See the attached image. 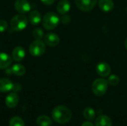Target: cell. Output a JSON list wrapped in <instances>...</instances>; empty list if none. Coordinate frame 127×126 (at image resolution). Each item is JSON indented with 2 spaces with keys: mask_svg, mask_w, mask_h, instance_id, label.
<instances>
[{
  "mask_svg": "<svg viewBox=\"0 0 127 126\" xmlns=\"http://www.w3.org/2000/svg\"><path fill=\"white\" fill-rule=\"evenodd\" d=\"M60 37L54 33H48L44 36V42L50 47H55L60 43Z\"/></svg>",
  "mask_w": 127,
  "mask_h": 126,
  "instance_id": "obj_8",
  "label": "cell"
},
{
  "mask_svg": "<svg viewBox=\"0 0 127 126\" xmlns=\"http://www.w3.org/2000/svg\"><path fill=\"white\" fill-rule=\"evenodd\" d=\"M7 27H8L7 22L4 19H0V33L4 32L5 30H7Z\"/></svg>",
  "mask_w": 127,
  "mask_h": 126,
  "instance_id": "obj_24",
  "label": "cell"
},
{
  "mask_svg": "<svg viewBox=\"0 0 127 126\" xmlns=\"http://www.w3.org/2000/svg\"><path fill=\"white\" fill-rule=\"evenodd\" d=\"M45 43L42 39L33 41L29 46V52L33 56H40L45 52Z\"/></svg>",
  "mask_w": 127,
  "mask_h": 126,
  "instance_id": "obj_5",
  "label": "cell"
},
{
  "mask_svg": "<svg viewBox=\"0 0 127 126\" xmlns=\"http://www.w3.org/2000/svg\"><path fill=\"white\" fill-rule=\"evenodd\" d=\"M107 82H108V84L111 86H116L119 84L120 82V78L117 75H111L109 76L108 79H107Z\"/></svg>",
  "mask_w": 127,
  "mask_h": 126,
  "instance_id": "obj_22",
  "label": "cell"
},
{
  "mask_svg": "<svg viewBox=\"0 0 127 126\" xmlns=\"http://www.w3.org/2000/svg\"><path fill=\"white\" fill-rule=\"evenodd\" d=\"M11 70V73L13 74L16 76H23L25 72H26V69L25 68L24 65H21V64H15L12 66V68H10Z\"/></svg>",
  "mask_w": 127,
  "mask_h": 126,
  "instance_id": "obj_18",
  "label": "cell"
},
{
  "mask_svg": "<svg viewBox=\"0 0 127 126\" xmlns=\"http://www.w3.org/2000/svg\"><path fill=\"white\" fill-rule=\"evenodd\" d=\"M21 90H22V86H21L20 84H19V83H13V88H12V91L13 92L17 93V92H19Z\"/></svg>",
  "mask_w": 127,
  "mask_h": 126,
  "instance_id": "obj_25",
  "label": "cell"
},
{
  "mask_svg": "<svg viewBox=\"0 0 127 126\" xmlns=\"http://www.w3.org/2000/svg\"><path fill=\"white\" fill-rule=\"evenodd\" d=\"M71 8V4L68 0H60L57 5V10L60 14H66Z\"/></svg>",
  "mask_w": 127,
  "mask_h": 126,
  "instance_id": "obj_12",
  "label": "cell"
},
{
  "mask_svg": "<svg viewBox=\"0 0 127 126\" xmlns=\"http://www.w3.org/2000/svg\"><path fill=\"white\" fill-rule=\"evenodd\" d=\"M112 120L106 115H100L95 120V126H112Z\"/></svg>",
  "mask_w": 127,
  "mask_h": 126,
  "instance_id": "obj_17",
  "label": "cell"
},
{
  "mask_svg": "<svg viewBox=\"0 0 127 126\" xmlns=\"http://www.w3.org/2000/svg\"><path fill=\"white\" fill-rule=\"evenodd\" d=\"M61 21L63 24L66 25V24H68L71 21V17L68 15H63V16L61 18Z\"/></svg>",
  "mask_w": 127,
  "mask_h": 126,
  "instance_id": "obj_26",
  "label": "cell"
},
{
  "mask_svg": "<svg viewBox=\"0 0 127 126\" xmlns=\"http://www.w3.org/2000/svg\"><path fill=\"white\" fill-rule=\"evenodd\" d=\"M19 96L16 93L13 92L9 94L5 99V105L7 107L10 108H15L18 102H19Z\"/></svg>",
  "mask_w": 127,
  "mask_h": 126,
  "instance_id": "obj_10",
  "label": "cell"
},
{
  "mask_svg": "<svg viewBox=\"0 0 127 126\" xmlns=\"http://www.w3.org/2000/svg\"><path fill=\"white\" fill-rule=\"evenodd\" d=\"M97 73L102 77H107L111 73V68L106 62H100L96 68Z\"/></svg>",
  "mask_w": 127,
  "mask_h": 126,
  "instance_id": "obj_9",
  "label": "cell"
},
{
  "mask_svg": "<svg viewBox=\"0 0 127 126\" xmlns=\"http://www.w3.org/2000/svg\"><path fill=\"white\" fill-rule=\"evenodd\" d=\"M125 48L127 49V38L126 39V40H125Z\"/></svg>",
  "mask_w": 127,
  "mask_h": 126,
  "instance_id": "obj_29",
  "label": "cell"
},
{
  "mask_svg": "<svg viewBox=\"0 0 127 126\" xmlns=\"http://www.w3.org/2000/svg\"><path fill=\"white\" fill-rule=\"evenodd\" d=\"M108 82L103 78L95 79L92 85V90L95 95L97 97L103 96L108 90Z\"/></svg>",
  "mask_w": 127,
  "mask_h": 126,
  "instance_id": "obj_4",
  "label": "cell"
},
{
  "mask_svg": "<svg viewBox=\"0 0 127 126\" xmlns=\"http://www.w3.org/2000/svg\"><path fill=\"white\" fill-rule=\"evenodd\" d=\"M51 117L56 123L59 124H65L71 120L72 113L67 107L64 105H58L53 109Z\"/></svg>",
  "mask_w": 127,
  "mask_h": 126,
  "instance_id": "obj_1",
  "label": "cell"
},
{
  "mask_svg": "<svg viewBox=\"0 0 127 126\" xmlns=\"http://www.w3.org/2000/svg\"><path fill=\"white\" fill-rule=\"evenodd\" d=\"M14 7L19 13L25 14L31 10V6L28 0H16Z\"/></svg>",
  "mask_w": 127,
  "mask_h": 126,
  "instance_id": "obj_7",
  "label": "cell"
},
{
  "mask_svg": "<svg viewBox=\"0 0 127 126\" xmlns=\"http://www.w3.org/2000/svg\"></svg>",
  "mask_w": 127,
  "mask_h": 126,
  "instance_id": "obj_30",
  "label": "cell"
},
{
  "mask_svg": "<svg viewBox=\"0 0 127 126\" xmlns=\"http://www.w3.org/2000/svg\"><path fill=\"white\" fill-rule=\"evenodd\" d=\"M9 126H25V123L22 118L19 117H13L10 120Z\"/></svg>",
  "mask_w": 127,
  "mask_h": 126,
  "instance_id": "obj_21",
  "label": "cell"
},
{
  "mask_svg": "<svg viewBox=\"0 0 127 126\" xmlns=\"http://www.w3.org/2000/svg\"><path fill=\"white\" fill-rule=\"evenodd\" d=\"M99 7L103 12H110L114 8V2L112 0H99L98 1Z\"/></svg>",
  "mask_w": 127,
  "mask_h": 126,
  "instance_id": "obj_15",
  "label": "cell"
},
{
  "mask_svg": "<svg viewBox=\"0 0 127 126\" xmlns=\"http://www.w3.org/2000/svg\"><path fill=\"white\" fill-rule=\"evenodd\" d=\"M28 18L20 13L14 16L10 20V30L13 31H22L28 25Z\"/></svg>",
  "mask_w": 127,
  "mask_h": 126,
  "instance_id": "obj_3",
  "label": "cell"
},
{
  "mask_svg": "<svg viewBox=\"0 0 127 126\" xmlns=\"http://www.w3.org/2000/svg\"><path fill=\"white\" fill-rule=\"evenodd\" d=\"M44 4H46V5H51L54 3V1L55 0H40Z\"/></svg>",
  "mask_w": 127,
  "mask_h": 126,
  "instance_id": "obj_27",
  "label": "cell"
},
{
  "mask_svg": "<svg viewBox=\"0 0 127 126\" xmlns=\"http://www.w3.org/2000/svg\"><path fill=\"white\" fill-rule=\"evenodd\" d=\"M12 58L6 53L0 52V69H7L11 65Z\"/></svg>",
  "mask_w": 127,
  "mask_h": 126,
  "instance_id": "obj_13",
  "label": "cell"
},
{
  "mask_svg": "<svg viewBox=\"0 0 127 126\" xmlns=\"http://www.w3.org/2000/svg\"><path fill=\"white\" fill-rule=\"evenodd\" d=\"M95 126L91 121H86V122H84L83 124H82V126Z\"/></svg>",
  "mask_w": 127,
  "mask_h": 126,
  "instance_id": "obj_28",
  "label": "cell"
},
{
  "mask_svg": "<svg viewBox=\"0 0 127 126\" xmlns=\"http://www.w3.org/2000/svg\"><path fill=\"white\" fill-rule=\"evenodd\" d=\"M32 36L34 39L39 40L44 37V32L41 28H35L32 32Z\"/></svg>",
  "mask_w": 127,
  "mask_h": 126,
  "instance_id": "obj_23",
  "label": "cell"
},
{
  "mask_svg": "<svg viewBox=\"0 0 127 126\" xmlns=\"http://www.w3.org/2000/svg\"><path fill=\"white\" fill-rule=\"evenodd\" d=\"M97 0H75L77 7L82 11L88 12L92 10L96 5Z\"/></svg>",
  "mask_w": 127,
  "mask_h": 126,
  "instance_id": "obj_6",
  "label": "cell"
},
{
  "mask_svg": "<svg viewBox=\"0 0 127 126\" xmlns=\"http://www.w3.org/2000/svg\"><path fill=\"white\" fill-rule=\"evenodd\" d=\"M60 17L54 12H48L45 13L42 18V26L45 29L51 30L56 28L60 23Z\"/></svg>",
  "mask_w": 127,
  "mask_h": 126,
  "instance_id": "obj_2",
  "label": "cell"
},
{
  "mask_svg": "<svg viewBox=\"0 0 127 126\" xmlns=\"http://www.w3.org/2000/svg\"><path fill=\"white\" fill-rule=\"evenodd\" d=\"M42 15L38 10H33L29 13L28 20L32 25H37L42 21Z\"/></svg>",
  "mask_w": 127,
  "mask_h": 126,
  "instance_id": "obj_16",
  "label": "cell"
},
{
  "mask_svg": "<svg viewBox=\"0 0 127 126\" xmlns=\"http://www.w3.org/2000/svg\"><path fill=\"white\" fill-rule=\"evenodd\" d=\"M13 83L7 78L0 79V92L6 93L12 91Z\"/></svg>",
  "mask_w": 127,
  "mask_h": 126,
  "instance_id": "obj_14",
  "label": "cell"
},
{
  "mask_svg": "<svg viewBox=\"0 0 127 126\" xmlns=\"http://www.w3.org/2000/svg\"><path fill=\"white\" fill-rule=\"evenodd\" d=\"M36 124L39 126H51L52 125V120L46 115H41L37 118Z\"/></svg>",
  "mask_w": 127,
  "mask_h": 126,
  "instance_id": "obj_19",
  "label": "cell"
},
{
  "mask_svg": "<svg viewBox=\"0 0 127 126\" xmlns=\"http://www.w3.org/2000/svg\"><path fill=\"white\" fill-rule=\"evenodd\" d=\"M96 116V113L95 111V110L90 107H88L84 109L83 111V117L89 121H92L93 120H95Z\"/></svg>",
  "mask_w": 127,
  "mask_h": 126,
  "instance_id": "obj_20",
  "label": "cell"
},
{
  "mask_svg": "<svg viewBox=\"0 0 127 126\" xmlns=\"http://www.w3.org/2000/svg\"><path fill=\"white\" fill-rule=\"evenodd\" d=\"M25 56V50L21 46H17L12 51V59L16 62H21Z\"/></svg>",
  "mask_w": 127,
  "mask_h": 126,
  "instance_id": "obj_11",
  "label": "cell"
}]
</instances>
